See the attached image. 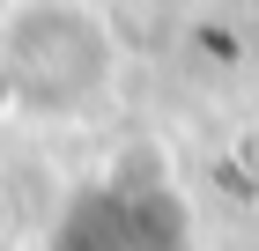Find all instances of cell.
I'll return each mask as SVG.
<instances>
[{"label": "cell", "instance_id": "cell-1", "mask_svg": "<svg viewBox=\"0 0 259 251\" xmlns=\"http://www.w3.org/2000/svg\"><path fill=\"white\" fill-rule=\"evenodd\" d=\"M8 81H15L30 104H52V111L81 104L104 81V37H97V22L74 15V8H60V0L8 15Z\"/></svg>", "mask_w": 259, "mask_h": 251}]
</instances>
